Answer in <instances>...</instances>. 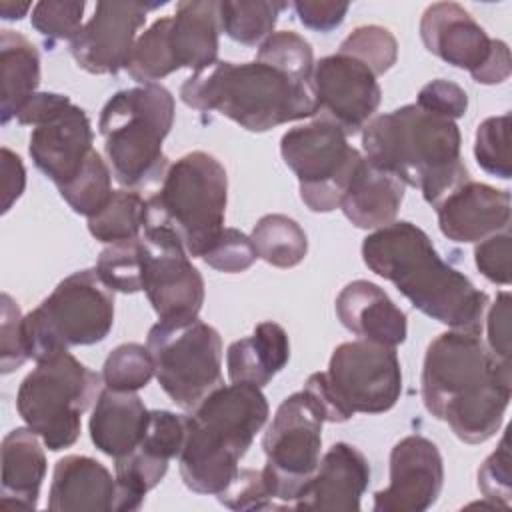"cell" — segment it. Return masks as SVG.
<instances>
[{
	"instance_id": "6da1fadb",
	"label": "cell",
	"mask_w": 512,
	"mask_h": 512,
	"mask_svg": "<svg viewBox=\"0 0 512 512\" xmlns=\"http://www.w3.org/2000/svg\"><path fill=\"white\" fill-rule=\"evenodd\" d=\"M420 392L424 408L466 444L490 440L502 426L512 394V368L498 362L482 334L448 330L424 354Z\"/></svg>"
},
{
	"instance_id": "7a4b0ae2",
	"label": "cell",
	"mask_w": 512,
	"mask_h": 512,
	"mask_svg": "<svg viewBox=\"0 0 512 512\" xmlns=\"http://www.w3.org/2000/svg\"><path fill=\"white\" fill-rule=\"evenodd\" d=\"M362 260L422 314L452 330L482 334L488 294L446 264L416 224L394 220L374 230L362 242Z\"/></svg>"
},
{
	"instance_id": "3957f363",
	"label": "cell",
	"mask_w": 512,
	"mask_h": 512,
	"mask_svg": "<svg viewBox=\"0 0 512 512\" xmlns=\"http://www.w3.org/2000/svg\"><path fill=\"white\" fill-rule=\"evenodd\" d=\"M460 144L454 120L416 104L374 116L362 130L366 160L418 188L430 206L470 180Z\"/></svg>"
},
{
	"instance_id": "277c9868",
	"label": "cell",
	"mask_w": 512,
	"mask_h": 512,
	"mask_svg": "<svg viewBox=\"0 0 512 512\" xmlns=\"http://www.w3.org/2000/svg\"><path fill=\"white\" fill-rule=\"evenodd\" d=\"M184 420L180 476L192 492L218 496L232 482L240 470L238 462L266 424L268 402L254 384H222L184 414Z\"/></svg>"
},
{
	"instance_id": "5b68a950",
	"label": "cell",
	"mask_w": 512,
	"mask_h": 512,
	"mask_svg": "<svg viewBox=\"0 0 512 512\" xmlns=\"http://www.w3.org/2000/svg\"><path fill=\"white\" fill-rule=\"evenodd\" d=\"M180 98L186 106L218 112L248 132H266L318 114L312 82L296 80L260 60H218L186 78Z\"/></svg>"
},
{
	"instance_id": "8992f818",
	"label": "cell",
	"mask_w": 512,
	"mask_h": 512,
	"mask_svg": "<svg viewBox=\"0 0 512 512\" xmlns=\"http://www.w3.org/2000/svg\"><path fill=\"white\" fill-rule=\"evenodd\" d=\"M174 122V96L162 84L116 92L102 108L98 128L120 186L136 190L164 178L168 158L162 142Z\"/></svg>"
},
{
	"instance_id": "52a82bcc",
	"label": "cell",
	"mask_w": 512,
	"mask_h": 512,
	"mask_svg": "<svg viewBox=\"0 0 512 512\" xmlns=\"http://www.w3.org/2000/svg\"><path fill=\"white\" fill-rule=\"evenodd\" d=\"M228 176L208 152L194 150L168 166L160 190L146 200L144 228L174 234L188 256L202 258L224 230Z\"/></svg>"
},
{
	"instance_id": "ba28073f",
	"label": "cell",
	"mask_w": 512,
	"mask_h": 512,
	"mask_svg": "<svg viewBox=\"0 0 512 512\" xmlns=\"http://www.w3.org/2000/svg\"><path fill=\"white\" fill-rule=\"evenodd\" d=\"M304 388L318 400L328 422H346L358 412H388L402 394L396 348L364 338L342 342L328 370L310 374Z\"/></svg>"
},
{
	"instance_id": "9c48e42d",
	"label": "cell",
	"mask_w": 512,
	"mask_h": 512,
	"mask_svg": "<svg viewBox=\"0 0 512 512\" xmlns=\"http://www.w3.org/2000/svg\"><path fill=\"white\" fill-rule=\"evenodd\" d=\"M102 376L68 350L36 362L16 394V410L24 424L52 450L70 448L82 428V414L98 400Z\"/></svg>"
},
{
	"instance_id": "30bf717a",
	"label": "cell",
	"mask_w": 512,
	"mask_h": 512,
	"mask_svg": "<svg viewBox=\"0 0 512 512\" xmlns=\"http://www.w3.org/2000/svg\"><path fill=\"white\" fill-rule=\"evenodd\" d=\"M114 324V292L96 268L66 276L48 298L24 316L28 358L40 362L70 346L102 342Z\"/></svg>"
},
{
	"instance_id": "8fae6325",
	"label": "cell",
	"mask_w": 512,
	"mask_h": 512,
	"mask_svg": "<svg viewBox=\"0 0 512 512\" xmlns=\"http://www.w3.org/2000/svg\"><path fill=\"white\" fill-rule=\"evenodd\" d=\"M160 388L180 408L192 410L222 386V338L200 318L158 320L146 342Z\"/></svg>"
},
{
	"instance_id": "7c38bea8",
	"label": "cell",
	"mask_w": 512,
	"mask_h": 512,
	"mask_svg": "<svg viewBox=\"0 0 512 512\" xmlns=\"http://www.w3.org/2000/svg\"><path fill=\"white\" fill-rule=\"evenodd\" d=\"M322 424L320 406L302 388L282 400L264 432L266 466L262 474L278 508H292L314 474L322 452Z\"/></svg>"
},
{
	"instance_id": "4fadbf2b",
	"label": "cell",
	"mask_w": 512,
	"mask_h": 512,
	"mask_svg": "<svg viewBox=\"0 0 512 512\" xmlns=\"http://www.w3.org/2000/svg\"><path fill=\"white\" fill-rule=\"evenodd\" d=\"M280 154L298 178L300 200L312 212L340 208L348 182L362 160L342 128L322 116L284 132Z\"/></svg>"
},
{
	"instance_id": "5bb4252c",
	"label": "cell",
	"mask_w": 512,
	"mask_h": 512,
	"mask_svg": "<svg viewBox=\"0 0 512 512\" xmlns=\"http://www.w3.org/2000/svg\"><path fill=\"white\" fill-rule=\"evenodd\" d=\"M142 290L158 320L198 318L204 304V280L188 260L182 242L162 228H142Z\"/></svg>"
},
{
	"instance_id": "9a60e30c",
	"label": "cell",
	"mask_w": 512,
	"mask_h": 512,
	"mask_svg": "<svg viewBox=\"0 0 512 512\" xmlns=\"http://www.w3.org/2000/svg\"><path fill=\"white\" fill-rule=\"evenodd\" d=\"M312 88L320 116L342 128L346 136L364 130L382 100L374 72L342 52L314 64Z\"/></svg>"
},
{
	"instance_id": "2e32d148",
	"label": "cell",
	"mask_w": 512,
	"mask_h": 512,
	"mask_svg": "<svg viewBox=\"0 0 512 512\" xmlns=\"http://www.w3.org/2000/svg\"><path fill=\"white\" fill-rule=\"evenodd\" d=\"M158 4L98 2L92 18L70 42L76 64L90 74H118L128 66L136 34L146 22L148 10Z\"/></svg>"
},
{
	"instance_id": "e0dca14e",
	"label": "cell",
	"mask_w": 512,
	"mask_h": 512,
	"mask_svg": "<svg viewBox=\"0 0 512 512\" xmlns=\"http://www.w3.org/2000/svg\"><path fill=\"white\" fill-rule=\"evenodd\" d=\"M444 484V462L438 446L410 434L394 444L390 452V482L374 494L376 512H422L440 496Z\"/></svg>"
},
{
	"instance_id": "ac0fdd59",
	"label": "cell",
	"mask_w": 512,
	"mask_h": 512,
	"mask_svg": "<svg viewBox=\"0 0 512 512\" xmlns=\"http://www.w3.org/2000/svg\"><path fill=\"white\" fill-rule=\"evenodd\" d=\"M420 38L428 52L454 68L468 70L472 78L492 58L496 40L456 2L430 4L420 18Z\"/></svg>"
},
{
	"instance_id": "d6986e66",
	"label": "cell",
	"mask_w": 512,
	"mask_h": 512,
	"mask_svg": "<svg viewBox=\"0 0 512 512\" xmlns=\"http://www.w3.org/2000/svg\"><path fill=\"white\" fill-rule=\"evenodd\" d=\"M92 142L88 114L70 104L48 122L34 126L28 138V154L34 166L60 188L84 168L94 150Z\"/></svg>"
},
{
	"instance_id": "ffe728a7",
	"label": "cell",
	"mask_w": 512,
	"mask_h": 512,
	"mask_svg": "<svg viewBox=\"0 0 512 512\" xmlns=\"http://www.w3.org/2000/svg\"><path fill=\"white\" fill-rule=\"evenodd\" d=\"M370 484V464L352 444L336 442L322 456L292 508L358 512Z\"/></svg>"
},
{
	"instance_id": "44dd1931",
	"label": "cell",
	"mask_w": 512,
	"mask_h": 512,
	"mask_svg": "<svg viewBox=\"0 0 512 512\" xmlns=\"http://www.w3.org/2000/svg\"><path fill=\"white\" fill-rule=\"evenodd\" d=\"M440 232L460 244L480 242L508 230L510 192L472 178L448 192L436 206Z\"/></svg>"
},
{
	"instance_id": "7402d4cb",
	"label": "cell",
	"mask_w": 512,
	"mask_h": 512,
	"mask_svg": "<svg viewBox=\"0 0 512 512\" xmlns=\"http://www.w3.org/2000/svg\"><path fill=\"white\" fill-rule=\"evenodd\" d=\"M336 316L358 338L398 346L408 336V320L392 298L374 282L354 280L336 296Z\"/></svg>"
},
{
	"instance_id": "603a6c76",
	"label": "cell",
	"mask_w": 512,
	"mask_h": 512,
	"mask_svg": "<svg viewBox=\"0 0 512 512\" xmlns=\"http://www.w3.org/2000/svg\"><path fill=\"white\" fill-rule=\"evenodd\" d=\"M116 478L90 456L70 454L56 462L48 492L52 512H114Z\"/></svg>"
},
{
	"instance_id": "cb8c5ba5",
	"label": "cell",
	"mask_w": 512,
	"mask_h": 512,
	"mask_svg": "<svg viewBox=\"0 0 512 512\" xmlns=\"http://www.w3.org/2000/svg\"><path fill=\"white\" fill-rule=\"evenodd\" d=\"M404 188L406 184L400 178L362 156L340 200V210L356 228L378 230L396 220Z\"/></svg>"
},
{
	"instance_id": "d4e9b609",
	"label": "cell",
	"mask_w": 512,
	"mask_h": 512,
	"mask_svg": "<svg viewBox=\"0 0 512 512\" xmlns=\"http://www.w3.org/2000/svg\"><path fill=\"white\" fill-rule=\"evenodd\" d=\"M150 410L136 392L104 388L94 404L88 428L92 444L106 456L118 460L140 444Z\"/></svg>"
},
{
	"instance_id": "484cf974",
	"label": "cell",
	"mask_w": 512,
	"mask_h": 512,
	"mask_svg": "<svg viewBox=\"0 0 512 512\" xmlns=\"http://www.w3.org/2000/svg\"><path fill=\"white\" fill-rule=\"evenodd\" d=\"M218 2L214 0H184L176 4L170 16L168 46L180 68L200 72L218 62L220 34Z\"/></svg>"
},
{
	"instance_id": "4316f807",
	"label": "cell",
	"mask_w": 512,
	"mask_h": 512,
	"mask_svg": "<svg viewBox=\"0 0 512 512\" xmlns=\"http://www.w3.org/2000/svg\"><path fill=\"white\" fill-rule=\"evenodd\" d=\"M40 436L26 428L10 430L2 440V490L4 508H36L46 476V456Z\"/></svg>"
},
{
	"instance_id": "83f0119b",
	"label": "cell",
	"mask_w": 512,
	"mask_h": 512,
	"mask_svg": "<svg viewBox=\"0 0 512 512\" xmlns=\"http://www.w3.org/2000/svg\"><path fill=\"white\" fill-rule=\"evenodd\" d=\"M290 360V342L286 330L272 322L256 324L246 338L232 342L226 350V368L230 382H244L264 388Z\"/></svg>"
},
{
	"instance_id": "f1b7e54d",
	"label": "cell",
	"mask_w": 512,
	"mask_h": 512,
	"mask_svg": "<svg viewBox=\"0 0 512 512\" xmlns=\"http://www.w3.org/2000/svg\"><path fill=\"white\" fill-rule=\"evenodd\" d=\"M0 80L2 124H8L40 84V54L36 46L8 28L0 30Z\"/></svg>"
},
{
	"instance_id": "f546056e",
	"label": "cell",
	"mask_w": 512,
	"mask_h": 512,
	"mask_svg": "<svg viewBox=\"0 0 512 512\" xmlns=\"http://www.w3.org/2000/svg\"><path fill=\"white\" fill-rule=\"evenodd\" d=\"M258 258L276 268L298 266L308 252V238L302 226L284 214L262 216L250 234Z\"/></svg>"
},
{
	"instance_id": "4dcf8cb0",
	"label": "cell",
	"mask_w": 512,
	"mask_h": 512,
	"mask_svg": "<svg viewBox=\"0 0 512 512\" xmlns=\"http://www.w3.org/2000/svg\"><path fill=\"white\" fill-rule=\"evenodd\" d=\"M286 2L274 0H224L218 2L220 30L244 46L262 44L278 22Z\"/></svg>"
},
{
	"instance_id": "1f68e13d",
	"label": "cell",
	"mask_w": 512,
	"mask_h": 512,
	"mask_svg": "<svg viewBox=\"0 0 512 512\" xmlns=\"http://www.w3.org/2000/svg\"><path fill=\"white\" fill-rule=\"evenodd\" d=\"M146 200L136 190H114L110 202L88 218L90 234L104 244L138 238L144 228Z\"/></svg>"
},
{
	"instance_id": "d6a6232c",
	"label": "cell",
	"mask_w": 512,
	"mask_h": 512,
	"mask_svg": "<svg viewBox=\"0 0 512 512\" xmlns=\"http://www.w3.org/2000/svg\"><path fill=\"white\" fill-rule=\"evenodd\" d=\"M168 32L170 16L158 18L146 32H142L126 66L132 80L140 84H156V80L178 70L168 46Z\"/></svg>"
},
{
	"instance_id": "836d02e7",
	"label": "cell",
	"mask_w": 512,
	"mask_h": 512,
	"mask_svg": "<svg viewBox=\"0 0 512 512\" xmlns=\"http://www.w3.org/2000/svg\"><path fill=\"white\" fill-rule=\"evenodd\" d=\"M68 206L86 218L98 214L112 198V172L100 152L92 150L84 168L64 186L58 188Z\"/></svg>"
},
{
	"instance_id": "e575fe53",
	"label": "cell",
	"mask_w": 512,
	"mask_h": 512,
	"mask_svg": "<svg viewBox=\"0 0 512 512\" xmlns=\"http://www.w3.org/2000/svg\"><path fill=\"white\" fill-rule=\"evenodd\" d=\"M96 272L112 292L142 290V242L138 238L108 244L96 262Z\"/></svg>"
},
{
	"instance_id": "d590c367",
	"label": "cell",
	"mask_w": 512,
	"mask_h": 512,
	"mask_svg": "<svg viewBox=\"0 0 512 512\" xmlns=\"http://www.w3.org/2000/svg\"><path fill=\"white\" fill-rule=\"evenodd\" d=\"M154 376V362L148 346L126 342L116 346L102 366L104 388L120 392H136Z\"/></svg>"
},
{
	"instance_id": "8d00e7d4",
	"label": "cell",
	"mask_w": 512,
	"mask_h": 512,
	"mask_svg": "<svg viewBox=\"0 0 512 512\" xmlns=\"http://www.w3.org/2000/svg\"><path fill=\"white\" fill-rule=\"evenodd\" d=\"M256 60L272 64L274 68L286 72L288 76L312 82L314 72V54L308 40L292 30H280L270 34L260 46Z\"/></svg>"
},
{
	"instance_id": "74e56055",
	"label": "cell",
	"mask_w": 512,
	"mask_h": 512,
	"mask_svg": "<svg viewBox=\"0 0 512 512\" xmlns=\"http://www.w3.org/2000/svg\"><path fill=\"white\" fill-rule=\"evenodd\" d=\"M342 54H348L366 64L374 76L388 72L398 58V42L394 34L378 24H366L354 28L340 44Z\"/></svg>"
},
{
	"instance_id": "f35d334b",
	"label": "cell",
	"mask_w": 512,
	"mask_h": 512,
	"mask_svg": "<svg viewBox=\"0 0 512 512\" xmlns=\"http://www.w3.org/2000/svg\"><path fill=\"white\" fill-rule=\"evenodd\" d=\"M474 156L484 172L502 180L510 178V114L490 116L478 124Z\"/></svg>"
},
{
	"instance_id": "ab89813d",
	"label": "cell",
	"mask_w": 512,
	"mask_h": 512,
	"mask_svg": "<svg viewBox=\"0 0 512 512\" xmlns=\"http://www.w3.org/2000/svg\"><path fill=\"white\" fill-rule=\"evenodd\" d=\"M86 2H38L32 8L30 22L36 32H40L50 42L68 40L72 42L82 30V14Z\"/></svg>"
},
{
	"instance_id": "60d3db41",
	"label": "cell",
	"mask_w": 512,
	"mask_h": 512,
	"mask_svg": "<svg viewBox=\"0 0 512 512\" xmlns=\"http://www.w3.org/2000/svg\"><path fill=\"white\" fill-rule=\"evenodd\" d=\"M218 502L230 510L278 508L262 470L240 468L232 482L218 494Z\"/></svg>"
},
{
	"instance_id": "b9f144b4",
	"label": "cell",
	"mask_w": 512,
	"mask_h": 512,
	"mask_svg": "<svg viewBox=\"0 0 512 512\" xmlns=\"http://www.w3.org/2000/svg\"><path fill=\"white\" fill-rule=\"evenodd\" d=\"M256 258L258 254L250 236L236 228H224L216 242L202 256V260L210 268L226 274H238L248 270L256 262Z\"/></svg>"
},
{
	"instance_id": "7bdbcfd3",
	"label": "cell",
	"mask_w": 512,
	"mask_h": 512,
	"mask_svg": "<svg viewBox=\"0 0 512 512\" xmlns=\"http://www.w3.org/2000/svg\"><path fill=\"white\" fill-rule=\"evenodd\" d=\"M510 482V446L506 430L498 442V448L478 468V488L494 506L508 508L512 498Z\"/></svg>"
},
{
	"instance_id": "ee69618b",
	"label": "cell",
	"mask_w": 512,
	"mask_h": 512,
	"mask_svg": "<svg viewBox=\"0 0 512 512\" xmlns=\"http://www.w3.org/2000/svg\"><path fill=\"white\" fill-rule=\"evenodd\" d=\"M24 316L12 296L2 294V324H0V370L10 374L18 370L28 358L22 330Z\"/></svg>"
},
{
	"instance_id": "f6af8a7d",
	"label": "cell",
	"mask_w": 512,
	"mask_h": 512,
	"mask_svg": "<svg viewBox=\"0 0 512 512\" xmlns=\"http://www.w3.org/2000/svg\"><path fill=\"white\" fill-rule=\"evenodd\" d=\"M510 254H512V238H510L508 230H502V232H496L476 244L474 262L484 278H488L494 284L508 286L510 284Z\"/></svg>"
},
{
	"instance_id": "bcb514c9",
	"label": "cell",
	"mask_w": 512,
	"mask_h": 512,
	"mask_svg": "<svg viewBox=\"0 0 512 512\" xmlns=\"http://www.w3.org/2000/svg\"><path fill=\"white\" fill-rule=\"evenodd\" d=\"M416 106H420L426 112L456 120L466 114L468 96L464 88H460L456 82L438 78L420 88L416 96Z\"/></svg>"
},
{
	"instance_id": "7dc6e473",
	"label": "cell",
	"mask_w": 512,
	"mask_h": 512,
	"mask_svg": "<svg viewBox=\"0 0 512 512\" xmlns=\"http://www.w3.org/2000/svg\"><path fill=\"white\" fill-rule=\"evenodd\" d=\"M486 348L488 352L504 364H510V294L500 292L494 304H488L486 316Z\"/></svg>"
},
{
	"instance_id": "c3c4849f",
	"label": "cell",
	"mask_w": 512,
	"mask_h": 512,
	"mask_svg": "<svg viewBox=\"0 0 512 512\" xmlns=\"http://www.w3.org/2000/svg\"><path fill=\"white\" fill-rule=\"evenodd\" d=\"M346 2H324V0H298L294 10L298 20L314 32H330L344 22L348 12Z\"/></svg>"
},
{
	"instance_id": "681fc988",
	"label": "cell",
	"mask_w": 512,
	"mask_h": 512,
	"mask_svg": "<svg viewBox=\"0 0 512 512\" xmlns=\"http://www.w3.org/2000/svg\"><path fill=\"white\" fill-rule=\"evenodd\" d=\"M70 98L56 92H36L16 112V122L22 126H40L70 106Z\"/></svg>"
},
{
	"instance_id": "f907efd6",
	"label": "cell",
	"mask_w": 512,
	"mask_h": 512,
	"mask_svg": "<svg viewBox=\"0 0 512 512\" xmlns=\"http://www.w3.org/2000/svg\"><path fill=\"white\" fill-rule=\"evenodd\" d=\"M26 186V170L18 154L2 148V212L6 214L12 204L22 196Z\"/></svg>"
},
{
	"instance_id": "816d5d0a",
	"label": "cell",
	"mask_w": 512,
	"mask_h": 512,
	"mask_svg": "<svg viewBox=\"0 0 512 512\" xmlns=\"http://www.w3.org/2000/svg\"><path fill=\"white\" fill-rule=\"evenodd\" d=\"M510 50L502 40H494V52L488 64L474 78L478 84H500L510 76Z\"/></svg>"
},
{
	"instance_id": "f5cc1de1",
	"label": "cell",
	"mask_w": 512,
	"mask_h": 512,
	"mask_svg": "<svg viewBox=\"0 0 512 512\" xmlns=\"http://www.w3.org/2000/svg\"><path fill=\"white\" fill-rule=\"evenodd\" d=\"M32 8V4L28 2H12V0H2L0 2V14L4 20H20L26 16V12Z\"/></svg>"
}]
</instances>
